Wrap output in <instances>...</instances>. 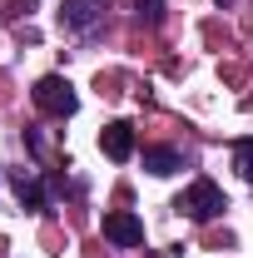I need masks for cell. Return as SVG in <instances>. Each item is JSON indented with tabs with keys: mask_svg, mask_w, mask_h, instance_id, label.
I'll list each match as a JSON object with an SVG mask.
<instances>
[{
	"mask_svg": "<svg viewBox=\"0 0 253 258\" xmlns=\"http://www.w3.org/2000/svg\"><path fill=\"white\" fill-rule=\"evenodd\" d=\"M174 209H184L189 219L209 224V219H219V214H223V189L214 184V179H194L189 189L179 194V204H174Z\"/></svg>",
	"mask_w": 253,
	"mask_h": 258,
	"instance_id": "cell-1",
	"label": "cell"
},
{
	"mask_svg": "<svg viewBox=\"0 0 253 258\" xmlns=\"http://www.w3.org/2000/svg\"><path fill=\"white\" fill-rule=\"evenodd\" d=\"M30 95H35V104H40L45 114H55V119L75 114V104H80V99H75V90H70V80H60V75H45Z\"/></svg>",
	"mask_w": 253,
	"mask_h": 258,
	"instance_id": "cell-2",
	"label": "cell"
},
{
	"mask_svg": "<svg viewBox=\"0 0 253 258\" xmlns=\"http://www.w3.org/2000/svg\"><path fill=\"white\" fill-rule=\"evenodd\" d=\"M104 238L109 243H119V248H134V243H144V224L134 219V214H104Z\"/></svg>",
	"mask_w": 253,
	"mask_h": 258,
	"instance_id": "cell-3",
	"label": "cell"
},
{
	"mask_svg": "<svg viewBox=\"0 0 253 258\" xmlns=\"http://www.w3.org/2000/svg\"><path fill=\"white\" fill-rule=\"evenodd\" d=\"M99 149H104L114 164H124L129 154H134V129H129L124 119H119V124H109L104 134H99Z\"/></svg>",
	"mask_w": 253,
	"mask_h": 258,
	"instance_id": "cell-4",
	"label": "cell"
},
{
	"mask_svg": "<svg viewBox=\"0 0 253 258\" xmlns=\"http://www.w3.org/2000/svg\"><path fill=\"white\" fill-rule=\"evenodd\" d=\"M60 20L70 25V30H90V25H95V0H65Z\"/></svg>",
	"mask_w": 253,
	"mask_h": 258,
	"instance_id": "cell-5",
	"label": "cell"
},
{
	"mask_svg": "<svg viewBox=\"0 0 253 258\" xmlns=\"http://www.w3.org/2000/svg\"><path fill=\"white\" fill-rule=\"evenodd\" d=\"M179 149H144V169H149V174H174V169H179Z\"/></svg>",
	"mask_w": 253,
	"mask_h": 258,
	"instance_id": "cell-6",
	"label": "cell"
},
{
	"mask_svg": "<svg viewBox=\"0 0 253 258\" xmlns=\"http://www.w3.org/2000/svg\"><path fill=\"white\" fill-rule=\"evenodd\" d=\"M15 194H20V204H25V209H45V189H40V179H35V174H15Z\"/></svg>",
	"mask_w": 253,
	"mask_h": 258,
	"instance_id": "cell-7",
	"label": "cell"
},
{
	"mask_svg": "<svg viewBox=\"0 0 253 258\" xmlns=\"http://www.w3.org/2000/svg\"><path fill=\"white\" fill-rule=\"evenodd\" d=\"M233 164H238V174L253 184V139H238L233 144Z\"/></svg>",
	"mask_w": 253,
	"mask_h": 258,
	"instance_id": "cell-8",
	"label": "cell"
},
{
	"mask_svg": "<svg viewBox=\"0 0 253 258\" xmlns=\"http://www.w3.org/2000/svg\"><path fill=\"white\" fill-rule=\"evenodd\" d=\"M139 10H144L149 20H159V0H139Z\"/></svg>",
	"mask_w": 253,
	"mask_h": 258,
	"instance_id": "cell-9",
	"label": "cell"
},
{
	"mask_svg": "<svg viewBox=\"0 0 253 258\" xmlns=\"http://www.w3.org/2000/svg\"><path fill=\"white\" fill-rule=\"evenodd\" d=\"M15 5H20V10H30V5H35V0H15Z\"/></svg>",
	"mask_w": 253,
	"mask_h": 258,
	"instance_id": "cell-10",
	"label": "cell"
},
{
	"mask_svg": "<svg viewBox=\"0 0 253 258\" xmlns=\"http://www.w3.org/2000/svg\"><path fill=\"white\" fill-rule=\"evenodd\" d=\"M219 5H233V0H219Z\"/></svg>",
	"mask_w": 253,
	"mask_h": 258,
	"instance_id": "cell-11",
	"label": "cell"
}]
</instances>
